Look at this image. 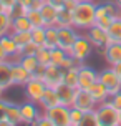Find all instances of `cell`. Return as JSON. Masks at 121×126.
<instances>
[{"instance_id":"5b68a950","label":"cell","mask_w":121,"mask_h":126,"mask_svg":"<svg viewBox=\"0 0 121 126\" xmlns=\"http://www.w3.org/2000/svg\"><path fill=\"white\" fill-rule=\"evenodd\" d=\"M98 81L105 85V88L108 90L109 96H113L115 93L121 91V80H120V76L116 75V71L113 70V66L100 71L98 73Z\"/></svg>"},{"instance_id":"b9f144b4","label":"cell","mask_w":121,"mask_h":126,"mask_svg":"<svg viewBox=\"0 0 121 126\" xmlns=\"http://www.w3.org/2000/svg\"><path fill=\"white\" fill-rule=\"evenodd\" d=\"M45 2L50 3V5H53V7H57L58 10H60V8L65 7V2H66V0H45Z\"/></svg>"},{"instance_id":"3957f363","label":"cell","mask_w":121,"mask_h":126,"mask_svg":"<svg viewBox=\"0 0 121 126\" xmlns=\"http://www.w3.org/2000/svg\"><path fill=\"white\" fill-rule=\"evenodd\" d=\"M93 51H95V45L90 42V38L86 37V35H80V37L76 38L75 45L71 47L70 55L75 58V60H78L80 63H85V60H86Z\"/></svg>"},{"instance_id":"4fadbf2b","label":"cell","mask_w":121,"mask_h":126,"mask_svg":"<svg viewBox=\"0 0 121 126\" xmlns=\"http://www.w3.org/2000/svg\"><path fill=\"white\" fill-rule=\"evenodd\" d=\"M55 90H57L58 98H60V103H61V105H65V106H73V101H75L78 88H73L70 85L61 83V85H58Z\"/></svg>"},{"instance_id":"9c48e42d","label":"cell","mask_w":121,"mask_h":126,"mask_svg":"<svg viewBox=\"0 0 121 126\" xmlns=\"http://www.w3.org/2000/svg\"><path fill=\"white\" fill-rule=\"evenodd\" d=\"M23 86H25V98L30 100V101H35V103H38L40 98H42V94H43V91L46 90V85L43 83V80L33 78V76L23 85Z\"/></svg>"},{"instance_id":"83f0119b","label":"cell","mask_w":121,"mask_h":126,"mask_svg":"<svg viewBox=\"0 0 121 126\" xmlns=\"http://www.w3.org/2000/svg\"><path fill=\"white\" fill-rule=\"evenodd\" d=\"M115 18H111L109 15H106V13L103 12L100 7L96 5V18H95V25L100 27V28H105V30H108V27L111 25V22H113Z\"/></svg>"},{"instance_id":"4316f807","label":"cell","mask_w":121,"mask_h":126,"mask_svg":"<svg viewBox=\"0 0 121 126\" xmlns=\"http://www.w3.org/2000/svg\"><path fill=\"white\" fill-rule=\"evenodd\" d=\"M78 70H80V66H73L70 70H65V78H63L65 85H70L73 88H78V80H80Z\"/></svg>"},{"instance_id":"f35d334b","label":"cell","mask_w":121,"mask_h":126,"mask_svg":"<svg viewBox=\"0 0 121 126\" xmlns=\"http://www.w3.org/2000/svg\"><path fill=\"white\" fill-rule=\"evenodd\" d=\"M27 12H28V8H25V7H22L20 3H17V5L13 7V8H10L8 10V15L12 17V18H17V17H22V15H27Z\"/></svg>"},{"instance_id":"277c9868","label":"cell","mask_w":121,"mask_h":126,"mask_svg":"<svg viewBox=\"0 0 121 126\" xmlns=\"http://www.w3.org/2000/svg\"><path fill=\"white\" fill-rule=\"evenodd\" d=\"M70 108L71 106L58 105V106H53V108H50V110H45L43 114L55 126H68V125H71V121H70Z\"/></svg>"},{"instance_id":"816d5d0a","label":"cell","mask_w":121,"mask_h":126,"mask_svg":"<svg viewBox=\"0 0 121 126\" xmlns=\"http://www.w3.org/2000/svg\"><path fill=\"white\" fill-rule=\"evenodd\" d=\"M3 91H5V88H3V86L0 85V98H2V94H3Z\"/></svg>"},{"instance_id":"60d3db41","label":"cell","mask_w":121,"mask_h":126,"mask_svg":"<svg viewBox=\"0 0 121 126\" xmlns=\"http://www.w3.org/2000/svg\"><path fill=\"white\" fill-rule=\"evenodd\" d=\"M35 126H55V125H53V123H51V121L48 120L45 114H42L38 120L35 121Z\"/></svg>"},{"instance_id":"f1b7e54d","label":"cell","mask_w":121,"mask_h":126,"mask_svg":"<svg viewBox=\"0 0 121 126\" xmlns=\"http://www.w3.org/2000/svg\"><path fill=\"white\" fill-rule=\"evenodd\" d=\"M30 32H10V35H12V38L15 40V43L18 45V48H23L27 43L32 42V33H30Z\"/></svg>"},{"instance_id":"ee69618b","label":"cell","mask_w":121,"mask_h":126,"mask_svg":"<svg viewBox=\"0 0 121 126\" xmlns=\"http://www.w3.org/2000/svg\"><path fill=\"white\" fill-rule=\"evenodd\" d=\"M5 110H7V101L0 98V121L5 120Z\"/></svg>"},{"instance_id":"484cf974","label":"cell","mask_w":121,"mask_h":126,"mask_svg":"<svg viewBox=\"0 0 121 126\" xmlns=\"http://www.w3.org/2000/svg\"><path fill=\"white\" fill-rule=\"evenodd\" d=\"M45 33H46L45 47L57 48L58 47V27H45Z\"/></svg>"},{"instance_id":"cb8c5ba5","label":"cell","mask_w":121,"mask_h":126,"mask_svg":"<svg viewBox=\"0 0 121 126\" xmlns=\"http://www.w3.org/2000/svg\"><path fill=\"white\" fill-rule=\"evenodd\" d=\"M98 7L111 18H120L121 7L118 5V2H101V3H98Z\"/></svg>"},{"instance_id":"6da1fadb","label":"cell","mask_w":121,"mask_h":126,"mask_svg":"<svg viewBox=\"0 0 121 126\" xmlns=\"http://www.w3.org/2000/svg\"><path fill=\"white\" fill-rule=\"evenodd\" d=\"M96 18V3L80 0L73 10V27L76 30H88L95 25Z\"/></svg>"},{"instance_id":"9a60e30c","label":"cell","mask_w":121,"mask_h":126,"mask_svg":"<svg viewBox=\"0 0 121 126\" xmlns=\"http://www.w3.org/2000/svg\"><path fill=\"white\" fill-rule=\"evenodd\" d=\"M38 105L45 110H50V108L53 106H58V105H61L60 103V98H58V93L55 88H46L43 91V94H42V98H40Z\"/></svg>"},{"instance_id":"ab89813d","label":"cell","mask_w":121,"mask_h":126,"mask_svg":"<svg viewBox=\"0 0 121 126\" xmlns=\"http://www.w3.org/2000/svg\"><path fill=\"white\" fill-rule=\"evenodd\" d=\"M109 101H111V105H113L118 111H121V91L115 93L113 96H109Z\"/></svg>"},{"instance_id":"681fc988","label":"cell","mask_w":121,"mask_h":126,"mask_svg":"<svg viewBox=\"0 0 121 126\" xmlns=\"http://www.w3.org/2000/svg\"><path fill=\"white\" fill-rule=\"evenodd\" d=\"M0 126H15V125L10 123V121H7V120H3V121H0Z\"/></svg>"},{"instance_id":"8d00e7d4","label":"cell","mask_w":121,"mask_h":126,"mask_svg":"<svg viewBox=\"0 0 121 126\" xmlns=\"http://www.w3.org/2000/svg\"><path fill=\"white\" fill-rule=\"evenodd\" d=\"M38 45H35L33 42H30V43H27L23 48H20V55L18 57H35L37 55V51H38Z\"/></svg>"},{"instance_id":"bcb514c9","label":"cell","mask_w":121,"mask_h":126,"mask_svg":"<svg viewBox=\"0 0 121 126\" xmlns=\"http://www.w3.org/2000/svg\"><path fill=\"white\" fill-rule=\"evenodd\" d=\"M18 3H20L22 7H25V8H28V10H30V8H32L33 0H18Z\"/></svg>"},{"instance_id":"c3c4849f","label":"cell","mask_w":121,"mask_h":126,"mask_svg":"<svg viewBox=\"0 0 121 126\" xmlns=\"http://www.w3.org/2000/svg\"><path fill=\"white\" fill-rule=\"evenodd\" d=\"M113 70L116 71V75L120 76V80H121V62H120V63H116V65H113Z\"/></svg>"},{"instance_id":"f6af8a7d","label":"cell","mask_w":121,"mask_h":126,"mask_svg":"<svg viewBox=\"0 0 121 126\" xmlns=\"http://www.w3.org/2000/svg\"><path fill=\"white\" fill-rule=\"evenodd\" d=\"M95 51L100 55L101 58H106V47L105 45H100V47H95Z\"/></svg>"},{"instance_id":"6f0895ef","label":"cell","mask_w":121,"mask_h":126,"mask_svg":"<svg viewBox=\"0 0 121 126\" xmlns=\"http://www.w3.org/2000/svg\"><path fill=\"white\" fill-rule=\"evenodd\" d=\"M115 126H120V125H115Z\"/></svg>"},{"instance_id":"2e32d148","label":"cell","mask_w":121,"mask_h":126,"mask_svg":"<svg viewBox=\"0 0 121 126\" xmlns=\"http://www.w3.org/2000/svg\"><path fill=\"white\" fill-rule=\"evenodd\" d=\"M40 12H42V17L45 20V25L46 27H57V20H58V10L57 7L50 5V3H46L45 2L42 8H40Z\"/></svg>"},{"instance_id":"d6986e66","label":"cell","mask_w":121,"mask_h":126,"mask_svg":"<svg viewBox=\"0 0 121 126\" xmlns=\"http://www.w3.org/2000/svg\"><path fill=\"white\" fill-rule=\"evenodd\" d=\"M5 120L13 123L15 126L22 125V114H20V105L7 101V110H5Z\"/></svg>"},{"instance_id":"7a4b0ae2","label":"cell","mask_w":121,"mask_h":126,"mask_svg":"<svg viewBox=\"0 0 121 126\" xmlns=\"http://www.w3.org/2000/svg\"><path fill=\"white\" fill-rule=\"evenodd\" d=\"M96 116L100 120V125L101 126H115L120 125V111L116 110L111 101H105V103H100L96 106Z\"/></svg>"},{"instance_id":"836d02e7","label":"cell","mask_w":121,"mask_h":126,"mask_svg":"<svg viewBox=\"0 0 121 126\" xmlns=\"http://www.w3.org/2000/svg\"><path fill=\"white\" fill-rule=\"evenodd\" d=\"M10 32H12V17L7 12L0 13V37H3Z\"/></svg>"},{"instance_id":"f5cc1de1","label":"cell","mask_w":121,"mask_h":126,"mask_svg":"<svg viewBox=\"0 0 121 126\" xmlns=\"http://www.w3.org/2000/svg\"><path fill=\"white\" fill-rule=\"evenodd\" d=\"M120 126H121V111H120Z\"/></svg>"},{"instance_id":"74e56055","label":"cell","mask_w":121,"mask_h":126,"mask_svg":"<svg viewBox=\"0 0 121 126\" xmlns=\"http://www.w3.org/2000/svg\"><path fill=\"white\" fill-rule=\"evenodd\" d=\"M85 116V111L78 110V108L71 106L70 108V121H71V126H78V123L81 121V118Z\"/></svg>"},{"instance_id":"8fae6325","label":"cell","mask_w":121,"mask_h":126,"mask_svg":"<svg viewBox=\"0 0 121 126\" xmlns=\"http://www.w3.org/2000/svg\"><path fill=\"white\" fill-rule=\"evenodd\" d=\"M20 114H22V125H28V123H35L42 114L38 113V106L35 101L27 100L25 103L20 105Z\"/></svg>"},{"instance_id":"e0dca14e","label":"cell","mask_w":121,"mask_h":126,"mask_svg":"<svg viewBox=\"0 0 121 126\" xmlns=\"http://www.w3.org/2000/svg\"><path fill=\"white\" fill-rule=\"evenodd\" d=\"M0 43H2V47H3V50H5V53H7V57H8V58H18L20 48H18V45L15 43V40L12 38L10 33H7V35H3V37H0Z\"/></svg>"},{"instance_id":"ac0fdd59","label":"cell","mask_w":121,"mask_h":126,"mask_svg":"<svg viewBox=\"0 0 121 126\" xmlns=\"http://www.w3.org/2000/svg\"><path fill=\"white\" fill-rule=\"evenodd\" d=\"M0 85L5 90L13 85V81H12V62H8V60L0 62Z\"/></svg>"},{"instance_id":"d4e9b609","label":"cell","mask_w":121,"mask_h":126,"mask_svg":"<svg viewBox=\"0 0 121 126\" xmlns=\"http://www.w3.org/2000/svg\"><path fill=\"white\" fill-rule=\"evenodd\" d=\"M57 27H73V10H68V8H65V7L60 8Z\"/></svg>"},{"instance_id":"1f68e13d","label":"cell","mask_w":121,"mask_h":126,"mask_svg":"<svg viewBox=\"0 0 121 126\" xmlns=\"http://www.w3.org/2000/svg\"><path fill=\"white\" fill-rule=\"evenodd\" d=\"M70 53L66 50H63V48H60V47H57V48H51V65H57V66H61L65 62V58L68 57Z\"/></svg>"},{"instance_id":"5bb4252c","label":"cell","mask_w":121,"mask_h":126,"mask_svg":"<svg viewBox=\"0 0 121 126\" xmlns=\"http://www.w3.org/2000/svg\"><path fill=\"white\" fill-rule=\"evenodd\" d=\"M32 78V73L30 71H27L20 62H12V81L13 85H25L28 80Z\"/></svg>"},{"instance_id":"680465c9","label":"cell","mask_w":121,"mask_h":126,"mask_svg":"<svg viewBox=\"0 0 121 126\" xmlns=\"http://www.w3.org/2000/svg\"><path fill=\"white\" fill-rule=\"evenodd\" d=\"M68 126H71V125H68Z\"/></svg>"},{"instance_id":"30bf717a","label":"cell","mask_w":121,"mask_h":126,"mask_svg":"<svg viewBox=\"0 0 121 126\" xmlns=\"http://www.w3.org/2000/svg\"><path fill=\"white\" fill-rule=\"evenodd\" d=\"M73 106L86 113V111L96 110L98 103L95 101V98L91 96L90 91H86V90H76V96H75V101H73Z\"/></svg>"},{"instance_id":"f546056e","label":"cell","mask_w":121,"mask_h":126,"mask_svg":"<svg viewBox=\"0 0 121 126\" xmlns=\"http://www.w3.org/2000/svg\"><path fill=\"white\" fill-rule=\"evenodd\" d=\"M32 42L38 47H45V40H46V33H45V27H33L32 28Z\"/></svg>"},{"instance_id":"d590c367","label":"cell","mask_w":121,"mask_h":126,"mask_svg":"<svg viewBox=\"0 0 121 126\" xmlns=\"http://www.w3.org/2000/svg\"><path fill=\"white\" fill-rule=\"evenodd\" d=\"M27 17L30 20V23L33 27H46L45 25V20L42 17V12L40 10H35V8H30L28 12H27Z\"/></svg>"},{"instance_id":"f907efd6","label":"cell","mask_w":121,"mask_h":126,"mask_svg":"<svg viewBox=\"0 0 121 126\" xmlns=\"http://www.w3.org/2000/svg\"><path fill=\"white\" fill-rule=\"evenodd\" d=\"M3 12H7V8H5V7H3V3L0 2V13H3Z\"/></svg>"},{"instance_id":"44dd1931","label":"cell","mask_w":121,"mask_h":126,"mask_svg":"<svg viewBox=\"0 0 121 126\" xmlns=\"http://www.w3.org/2000/svg\"><path fill=\"white\" fill-rule=\"evenodd\" d=\"M105 60L109 63V66L120 63L121 62V43H109L106 47V58Z\"/></svg>"},{"instance_id":"e575fe53","label":"cell","mask_w":121,"mask_h":126,"mask_svg":"<svg viewBox=\"0 0 121 126\" xmlns=\"http://www.w3.org/2000/svg\"><path fill=\"white\" fill-rule=\"evenodd\" d=\"M78 126H101L95 110H93V111H86L85 116L81 118V121L78 123Z\"/></svg>"},{"instance_id":"ffe728a7","label":"cell","mask_w":121,"mask_h":126,"mask_svg":"<svg viewBox=\"0 0 121 126\" xmlns=\"http://www.w3.org/2000/svg\"><path fill=\"white\" fill-rule=\"evenodd\" d=\"M90 93H91V96L95 98V101L100 105V103H105V101H108L109 100V93H108V90L105 88V85L100 81H96L91 88H90Z\"/></svg>"},{"instance_id":"7402d4cb","label":"cell","mask_w":121,"mask_h":126,"mask_svg":"<svg viewBox=\"0 0 121 126\" xmlns=\"http://www.w3.org/2000/svg\"><path fill=\"white\" fill-rule=\"evenodd\" d=\"M33 28V25L30 23V20L27 15L12 18V32H30Z\"/></svg>"},{"instance_id":"db71d44e","label":"cell","mask_w":121,"mask_h":126,"mask_svg":"<svg viewBox=\"0 0 121 126\" xmlns=\"http://www.w3.org/2000/svg\"><path fill=\"white\" fill-rule=\"evenodd\" d=\"M116 2H118V5H120V7H121V0H116Z\"/></svg>"},{"instance_id":"11a10c76","label":"cell","mask_w":121,"mask_h":126,"mask_svg":"<svg viewBox=\"0 0 121 126\" xmlns=\"http://www.w3.org/2000/svg\"><path fill=\"white\" fill-rule=\"evenodd\" d=\"M85 2H95V0H85Z\"/></svg>"},{"instance_id":"9f6ffc18","label":"cell","mask_w":121,"mask_h":126,"mask_svg":"<svg viewBox=\"0 0 121 126\" xmlns=\"http://www.w3.org/2000/svg\"><path fill=\"white\" fill-rule=\"evenodd\" d=\"M120 18H121V13H120Z\"/></svg>"},{"instance_id":"4dcf8cb0","label":"cell","mask_w":121,"mask_h":126,"mask_svg":"<svg viewBox=\"0 0 121 126\" xmlns=\"http://www.w3.org/2000/svg\"><path fill=\"white\" fill-rule=\"evenodd\" d=\"M17 60H18L20 65H22L27 71H30V73H35V70L38 68V65H40L37 57H18Z\"/></svg>"},{"instance_id":"7bdbcfd3","label":"cell","mask_w":121,"mask_h":126,"mask_svg":"<svg viewBox=\"0 0 121 126\" xmlns=\"http://www.w3.org/2000/svg\"><path fill=\"white\" fill-rule=\"evenodd\" d=\"M0 2L3 3V7L7 8V12H8L10 8H13V7H15L17 3H18V0H0Z\"/></svg>"},{"instance_id":"52a82bcc","label":"cell","mask_w":121,"mask_h":126,"mask_svg":"<svg viewBox=\"0 0 121 126\" xmlns=\"http://www.w3.org/2000/svg\"><path fill=\"white\" fill-rule=\"evenodd\" d=\"M78 37H80V33L76 32L75 27H58V47L66 50L68 53Z\"/></svg>"},{"instance_id":"603a6c76","label":"cell","mask_w":121,"mask_h":126,"mask_svg":"<svg viewBox=\"0 0 121 126\" xmlns=\"http://www.w3.org/2000/svg\"><path fill=\"white\" fill-rule=\"evenodd\" d=\"M108 37L111 43H121V18H115L108 27Z\"/></svg>"},{"instance_id":"7c38bea8","label":"cell","mask_w":121,"mask_h":126,"mask_svg":"<svg viewBox=\"0 0 121 126\" xmlns=\"http://www.w3.org/2000/svg\"><path fill=\"white\" fill-rule=\"evenodd\" d=\"M86 37L90 38V42L95 45V47H100V45H105V47H108L111 43V40L108 37V32L105 30V28H100V27L93 25L91 28L86 30Z\"/></svg>"},{"instance_id":"ba28073f","label":"cell","mask_w":121,"mask_h":126,"mask_svg":"<svg viewBox=\"0 0 121 126\" xmlns=\"http://www.w3.org/2000/svg\"><path fill=\"white\" fill-rule=\"evenodd\" d=\"M78 73H80L78 90H86V91H90V88H91V86L98 81V71H96L95 68L88 66V65H85V63H81V65H80Z\"/></svg>"},{"instance_id":"8992f818","label":"cell","mask_w":121,"mask_h":126,"mask_svg":"<svg viewBox=\"0 0 121 126\" xmlns=\"http://www.w3.org/2000/svg\"><path fill=\"white\" fill-rule=\"evenodd\" d=\"M63 78H65V70L61 66H57V65H48L45 68V73H43V83L46 85V88H57L58 85L63 83Z\"/></svg>"},{"instance_id":"7dc6e473","label":"cell","mask_w":121,"mask_h":126,"mask_svg":"<svg viewBox=\"0 0 121 126\" xmlns=\"http://www.w3.org/2000/svg\"><path fill=\"white\" fill-rule=\"evenodd\" d=\"M3 60H8V57H7V53H5V50H3L2 43H0V62H3Z\"/></svg>"},{"instance_id":"d6a6232c","label":"cell","mask_w":121,"mask_h":126,"mask_svg":"<svg viewBox=\"0 0 121 126\" xmlns=\"http://www.w3.org/2000/svg\"><path fill=\"white\" fill-rule=\"evenodd\" d=\"M35 57H37V60H38L40 65L48 66V65L51 63V48H48V47H40Z\"/></svg>"}]
</instances>
